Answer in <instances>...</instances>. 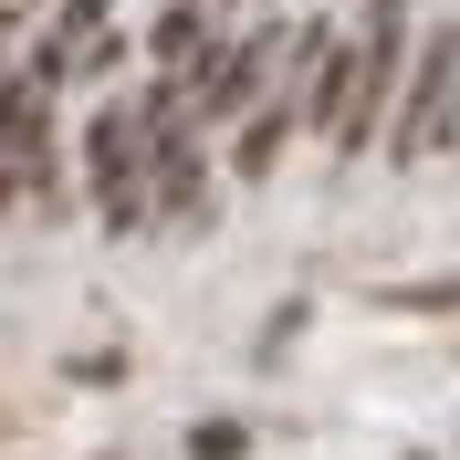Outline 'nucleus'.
Returning a JSON list of instances; mask_svg holds the SVG:
<instances>
[{"instance_id":"1","label":"nucleus","mask_w":460,"mask_h":460,"mask_svg":"<svg viewBox=\"0 0 460 460\" xmlns=\"http://www.w3.org/2000/svg\"><path fill=\"white\" fill-rule=\"evenodd\" d=\"M408 84V0H367V31H356V84H345L335 105V157H367L376 137H387V105H398Z\"/></svg>"},{"instance_id":"2","label":"nucleus","mask_w":460,"mask_h":460,"mask_svg":"<svg viewBox=\"0 0 460 460\" xmlns=\"http://www.w3.org/2000/svg\"><path fill=\"white\" fill-rule=\"evenodd\" d=\"M450 137H460V31H429V42H408V84L387 105V157L419 168Z\"/></svg>"},{"instance_id":"3","label":"nucleus","mask_w":460,"mask_h":460,"mask_svg":"<svg viewBox=\"0 0 460 460\" xmlns=\"http://www.w3.org/2000/svg\"><path fill=\"white\" fill-rule=\"evenodd\" d=\"M84 178H94L105 230H146V220H157V209H146V126H137V105H94V126H84Z\"/></svg>"},{"instance_id":"4","label":"nucleus","mask_w":460,"mask_h":460,"mask_svg":"<svg viewBox=\"0 0 460 460\" xmlns=\"http://www.w3.org/2000/svg\"><path fill=\"white\" fill-rule=\"evenodd\" d=\"M293 126H304V105H293V84H272L252 115H241V137H230V178H272L283 146H293Z\"/></svg>"},{"instance_id":"5","label":"nucleus","mask_w":460,"mask_h":460,"mask_svg":"<svg viewBox=\"0 0 460 460\" xmlns=\"http://www.w3.org/2000/svg\"><path fill=\"white\" fill-rule=\"evenodd\" d=\"M146 53L168 63V74H189V63L209 53V0H168V11H157V31H146Z\"/></svg>"},{"instance_id":"6","label":"nucleus","mask_w":460,"mask_h":460,"mask_svg":"<svg viewBox=\"0 0 460 460\" xmlns=\"http://www.w3.org/2000/svg\"><path fill=\"white\" fill-rule=\"evenodd\" d=\"M94 31H105V0H63V11H53V31H42V42H63V53H84Z\"/></svg>"},{"instance_id":"7","label":"nucleus","mask_w":460,"mask_h":460,"mask_svg":"<svg viewBox=\"0 0 460 460\" xmlns=\"http://www.w3.org/2000/svg\"><path fill=\"white\" fill-rule=\"evenodd\" d=\"M241 450H252L241 419H199V429H189V460H241Z\"/></svg>"},{"instance_id":"8","label":"nucleus","mask_w":460,"mask_h":460,"mask_svg":"<svg viewBox=\"0 0 460 460\" xmlns=\"http://www.w3.org/2000/svg\"><path fill=\"white\" fill-rule=\"evenodd\" d=\"M387 304H398V314H450V304H460V283H398Z\"/></svg>"},{"instance_id":"9","label":"nucleus","mask_w":460,"mask_h":460,"mask_svg":"<svg viewBox=\"0 0 460 460\" xmlns=\"http://www.w3.org/2000/svg\"><path fill=\"white\" fill-rule=\"evenodd\" d=\"M11 11H31V0H11Z\"/></svg>"}]
</instances>
